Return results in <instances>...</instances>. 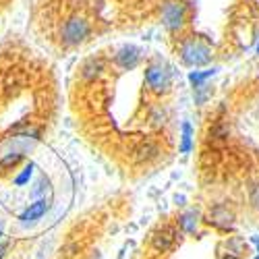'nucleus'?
Masks as SVG:
<instances>
[{"mask_svg":"<svg viewBox=\"0 0 259 259\" xmlns=\"http://www.w3.org/2000/svg\"><path fill=\"white\" fill-rule=\"evenodd\" d=\"M143 79H145V88L154 96H164L172 88V71L162 58H152L145 64Z\"/></svg>","mask_w":259,"mask_h":259,"instance_id":"f03ea898","label":"nucleus"},{"mask_svg":"<svg viewBox=\"0 0 259 259\" xmlns=\"http://www.w3.org/2000/svg\"><path fill=\"white\" fill-rule=\"evenodd\" d=\"M189 7L183 0H166L162 5V25L168 31H181L187 25Z\"/></svg>","mask_w":259,"mask_h":259,"instance_id":"20e7f679","label":"nucleus"},{"mask_svg":"<svg viewBox=\"0 0 259 259\" xmlns=\"http://www.w3.org/2000/svg\"><path fill=\"white\" fill-rule=\"evenodd\" d=\"M46 211H48V201H46V199H41V201L31 203L23 213L19 215V220H23V222H35V220H39Z\"/></svg>","mask_w":259,"mask_h":259,"instance_id":"9d476101","label":"nucleus"},{"mask_svg":"<svg viewBox=\"0 0 259 259\" xmlns=\"http://www.w3.org/2000/svg\"><path fill=\"white\" fill-rule=\"evenodd\" d=\"M149 120H152L154 126H160V124H164V120H166V112L158 106V108H154V110H152V114H149Z\"/></svg>","mask_w":259,"mask_h":259,"instance_id":"4468645a","label":"nucleus"},{"mask_svg":"<svg viewBox=\"0 0 259 259\" xmlns=\"http://www.w3.org/2000/svg\"><path fill=\"white\" fill-rule=\"evenodd\" d=\"M177 241H179V230L175 226H170V224H164L154 232L152 247L156 251H160V253H166V251H170L172 247L177 245Z\"/></svg>","mask_w":259,"mask_h":259,"instance_id":"423d86ee","label":"nucleus"},{"mask_svg":"<svg viewBox=\"0 0 259 259\" xmlns=\"http://www.w3.org/2000/svg\"><path fill=\"white\" fill-rule=\"evenodd\" d=\"M222 259H239V257H236V255H224Z\"/></svg>","mask_w":259,"mask_h":259,"instance_id":"2eb2a0df","label":"nucleus"},{"mask_svg":"<svg viewBox=\"0 0 259 259\" xmlns=\"http://www.w3.org/2000/svg\"><path fill=\"white\" fill-rule=\"evenodd\" d=\"M143 58H145V52L139 46L126 44V46H122L114 52L112 62H114V67L120 69V71H133L143 62Z\"/></svg>","mask_w":259,"mask_h":259,"instance_id":"39448f33","label":"nucleus"},{"mask_svg":"<svg viewBox=\"0 0 259 259\" xmlns=\"http://www.w3.org/2000/svg\"><path fill=\"white\" fill-rule=\"evenodd\" d=\"M90 35H92V23H90V19L83 15L67 17L58 29L60 44L64 48H77V46L85 44V41L90 39Z\"/></svg>","mask_w":259,"mask_h":259,"instance_id":"f257e3e1","label":"nucleus"},{"mask_svg":"<svg viewBox=\"0 0 259 259\" xmlns=\"http://www.w3.org/2000/svg\"><path fill=\"white\" fill-rule=\"evenodd\" d=\"M179 230L185 232V234H195L199 230V224H201V213L195 211V209H187L179 215Z\"/></svg>","mask_w":259,"mask_h":259,"instance_id":"6e6552de","label":"nucleus"},{"mask_svg":"<svg viewBox=\"0 0 259 259\" xmlns=\"http://www.w3.org/2000/svg\"><path fill=\"white\" fill-rule=\"evenodd\" d=\"M158 156V145L147 141V143H141L139 149H137V160H152Z\"/></svg>","mask_w":259,"mask_h":259,"instance_id":"f8f14e48","label":"nucleus"},{"mask_svg":"<svg viewBox=\"0 0 259 259\" xmlns=\"http://www.w3.org/2000/svg\"><path fill=\"white\" fill-rule=\"evenodd\" d=\"M106 71V62L102 58H90V60H85V64L81 67V77L85 81H94L98 79L102 73Z\"/></svg>","mask_w":259,"mask_h":259,"instance_id":"1a4fd4ad","label":"nucleus"},{"mask_svg":"<svg viewBox=\"0 0 259 259\" xmlns=\"http://www.w3.org/2000/svg\"><path fill=\"white\" fill-rule=\"evenodd\" d=\"M179 56L183 60L185 67H205L207 62H211L213 58V50L209 46V41L203 37H187L181 48H179Z\"/></svg>","mask_w":259,"mask_h":259,"instance_id":"7ed1b4c3","label":"nucleus"},{"mask_svg":"<svg viewBox=\"0 0 259 259\" xmlns=\"http://www.w3.org/2000/svg\"><path fill=\"white\" fill-rule=\"evenodd\" d=\"M207 222L222 232H230L234 228V213L226 205H215L207 215Z\"/></svg>","mask_w":259,"mask_h":259,"instance_id":"0eeeda50","label":"nucleus"},{"mask_svg":"<svg viewBox=\"0 0 259 259\" xmlns=\"http://www.w3.org/2000/svg\"><path fill=\"white\" fill-rule=\"evenodd\" d=\"M215 71H218V69H209V71H193V73H189V81H191V85H193V90H195V88H201V85H205V81H207L209 77H213Z\"/></svg>","mask_w":259,"mask_h":259,"instance_id":"9b49d317","label":"nucleus"},{"mask_svg":"<svg viewBox=\"0 0 259 259\" xmlns=\"http://www.w3.org/2000/svg\"><path fill=\"white\" fill-rule=\"evenodd\" d=\"M253 259H259V255H257V257H253Z\"/></svg>","mask_w":259,"mask_h":259,"instance_id":"f3484780","label":"nucleus"},{"mask_svg":"<svg viewBox=\"0 0 259 259\" xmlns=\"http://www.w3.org/2000/svg\"><path fill=\"white\" fill-rule=\"evenodd\" d=\"M183 154H189L191 152V124L185 122L183 124V147H181Z\"/></svg>","mask_w":259,"mask_h":259,"instance_id":"ddd939ff","label":"nucleus"},{"mask_svg":"<svg viewBox=\"0 0 259 259\" xmlns=\"http://www.w3.org/2000/svg\"><path fill=\"white\" fill-rule=\"evenodd\" d=\"M257 52H259V44H257Z\"/></svg>","mask_w":259,"mask_h":259,"instance_id":"dca6fc26","label":"nucleus"}]
</instances>
